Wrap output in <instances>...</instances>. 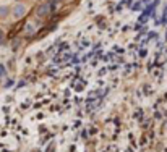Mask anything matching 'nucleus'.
Masks as SVG:
<instances>
[{
	"label": "nucleus",
	"instance_id": "7ed1b4c3",
	"mask_svg": "<svg viewBox=\"0 0 167 152\" xmlns=\"http://www.w3.org/2000/svg\"><path fill=\"white\" fill-rule=\"evenodd\" d=\"M0 37H2V32H0Z\"/></svg>",
	"mask_w": 167,
	"mask_h": 152
},
{
	"label": "nucleus",
	"instance_id": "f257e3e1",
	"mask_svg": "<svg viewBox=\"0 0 167 152\" xmlns=\"http://www.w3.org/2000/svg\"><path fill=\"white\" fill-rule=\"evenodd\" d=\"M23 11H25V8H23V7H16V10H15V15L18 16V15H21Z\"/></svg>",
	"mask_w": 167,
	"mask_h": 152
},
{
	"label": "nucleus",
	"instance_id": "f03ea898",
	"mask_svg": "<svg viewBox=\"0 0 167 152\" xmlns=\"http://www.w3.org/2000/svg\"><path fill=\"white\" fill-rule=\"evenodd\" d=\"M47 10H49L47 7H42V8H41V10H39V13H41V15H44V13H46Z\"/></svg>",
	"mask_w": 167,
	"mask_h": 152
}]
</instances>
